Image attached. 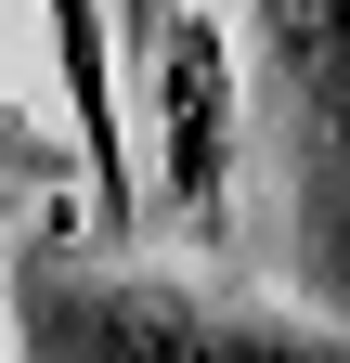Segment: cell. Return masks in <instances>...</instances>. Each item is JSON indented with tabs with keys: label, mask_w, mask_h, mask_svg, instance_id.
Returning <instances> with one entry per match:
<instances>
[{
	"label": "cell",
	"mask_w": 350,
	"mask_h": 363,
	"mask_svg": "<svg viewBox=\"0 0 350 363\" xmlns=\"http://www.w3.org/2000/svg\"><path fill=\"white\" fill-rule=\"evenodd\" d=\"M0 298H13V363H350V337L324 325L169 286V272H104L65 247L0 259Z\"/></svg>",
	"instance_id": "cell-1"
},
{
	"label": "cell",
	"mask_w": 350,
	"mask_h": 363,
	"mask_svg": "<svg viewBox=\"0 0 350 363\" xmlns=\"http://www.w3.org/2000/svg\"><path fill=\"white\" fill-rule=\"evenodd\" d=\"M259 52L286 104L298 234L324 259V298H350V0H259Z\"/></svg>",
	"instance_id": "cell-2"
},
{
	"label": "cell",
	"mask_w": 350,
	"mask_h": 363,
	"mask_svg": "<svg viewBox=\"0 0 350 363\" xmlns=\"http://www.w3.org/2000/svg\"><path fill=\"white\" fill-rule=\"evenodd\" d=\"M156 169L182 220L208 234L234 220V52H221V13H195V0L156 13Z\"/></svg>",
	"instance_id": "cell-3"
},
{
	"label": "cell",
	"mask_w": 350,
	"mask_h": 363,
	"mask_svg": "<svg viewBox=\"0 0 350 363\" xmlns=\"http://www.w3.org/2000/svg\"><path fill=\"white\" fill-rule=\"evenodd\" d=\"M52 13V78H65V130H78V169L104 195V234L143 220L130 195V117H117V65H104V0H39Z\"/></svg>",
	"instance_id": "cell-4"
}]
</instances>
